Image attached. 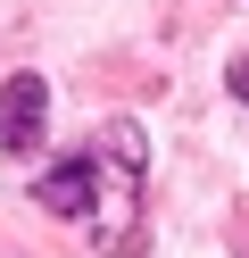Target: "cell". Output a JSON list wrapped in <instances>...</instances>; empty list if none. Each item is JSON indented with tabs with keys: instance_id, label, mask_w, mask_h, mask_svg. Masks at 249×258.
I'll return each mask as SVG.
<instances>
[{
	"instance_id": "6da1fadb",
	"label": "cell",
	"mask_w": 249,
	"mask_h": 258,
	"mask_svg": "<svg viewBox=\"0 0 249 258\" xmlns=\"http://www.w3.org/2000/svg\"><path fill=\"white\" fill-rule=\"evenodd\" d=\"M133 200H141V150H133V134L116 125V134H100L92 150H75L66 167L42 175V208H58V217H83L108 250H125L133 233Z\"/></svg>"
},
{
	"instance_id": "3957f363",
	"label": "cell",
	"mask_w": 249,
	"mask_h": 258,
	"mask_svg": "<svg viewBox=\"0 0 249 258\" xmlns=\"http://www.w3.org/2000/svg\"><path fill=\"white\" fill-rule=\"evenodd\" d=\"M232 92H241V100H249V58H241V67H232Z\"/></svg>"
},
{
	"instance_id": "7a4b0ae2",
	"label": "cell",
	"mask_w": 249,
	"mask_h": 258,
	"mask_svg": "<svg viewBox=\"0 0 249 258\" xmlns=\"http://www.w3.org/2000/svg\"><path fill=\"white\" fill-rule=\"evenodd\" d=\"M42 108H50L42 75H17V84L0 92V142H9V150H33V142H42Z\"/></svg>"
}]
</instances>
